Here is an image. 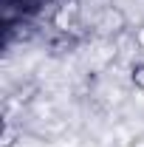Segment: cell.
<instances>
[{
    "label": "cell",
    "mask_w": 144,
    "mask_h": 147,
    "mask_svg": "<svg viewBox=\"0 0 144 147\" xmlns=\"http://www.w3.org/2000/svg\"><path fill=\"white\" fill-rule=\"evenodd\" d=\"M127 28V14L122 6H102L99 9V14H96V23H93V31L99 37H105V40H116L119 34H124Z\"/></svg>",
    "instance_id": "1"
},
{
    "label": "cell",
    "mask_w": 144,
    "mask_h": 147,
    "mask_svg": "<svg viewBox=\"0 0 144 147\" xmlns=\"http://www.w3.org/2000/svg\"><path fill=\"white\" fill-rule=\"evenodd\" d=\"M79 14H82V6H79V0H62V3L54 9L51 26H54L59 34H68L73 26L79 23Z\"/></svg>",
    "instance_id": "2"
},
{
    "label": "cell",
    "mask_w": 144,
    "mask_h": 147,
    "mask_svg": "<svg viewBox=\"0 0 144 147\" xmlns=\"http://www.w3.org/2000/svg\"><path fill=\"white\" fill-rule=\"evenodd\" d=\"M130 85L136 91H144V59H136L130 65Z\"/></svg>",
    "instance_id": "3"
},
{
    "label": "cell",
    "mask_w": 144,
    "mask_h": 147,
    "mask_svg": "<svg viewBox=\"0 0 144 147\" xmlns=\"http://www.w3.org/2000/svg\"><path fill=\"white\" fill-rule=\"evenodd\" d=\"M71 48H76V40L68 37V34H59V40L51 42V51H54V54H65V51H71Z\"/></svg>",
    "instance_id": "4"
},
{
    "label": "cell",
    "mask_w": 144,
    "mask_h": 147,
    "mask_svg": "<svg viewBox=\"0 0 144 147\" xmlns=\"http://www.w3.org/2000/svg\"><path fill=\"white\" fill-rule=\"evenodd\" d=\"M20 136H23V133H20V130L14 127V125H9V122H6V127H3V139H0L3 144H0V147H14Z\"/></svg>",
    "instance_id": "5"
}]
</instances>
